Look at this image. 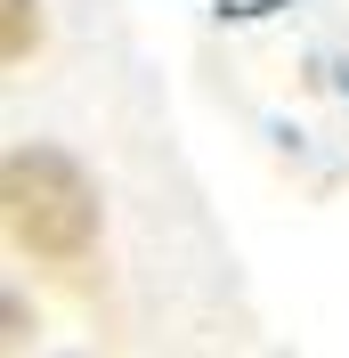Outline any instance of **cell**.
<instances>
[{
  "instance_id": "cell-1",
  "label": "cell",
  "mask_w": 349,
  "mask_h": 358,
  "mask_svg": "<svg viewBox=\"0 0 349 358\" xmlns=\"http://www.w3.org/2000/svg\"><path fill=\"white\" fill-rule=\"evenodd\" d=\"M8 228L41 261H82L98 245V196L57 147H24L8 155Z\"/></svg>"
},
{
  "instance_id": "cell-2",
  "label": "cell",
  "mask_w": 349,
  "mask_h": 358,
  "mask_svg": "<svg viewBox=\"0 0 349 358\" xmlns=\"http://www.w3.org/2000/svg\"><path fill=\"white\" fill-rule=\"evenodd\" d=\"M41 41V0H8V57H33Z\"/></svg>"
}]
</instances>
